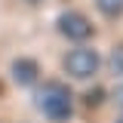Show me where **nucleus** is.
Listing matches in <instances>:
<instances>
[{
	"mask_svg": "<svg viewBox=\"0 0 123 123\" xmlns=\"http://www.w3.org/2000/svg\"><path fill=\"white\" fill-rule=\"evenodd\" d=\"M31 98L34 108L43 114V120L49 123H71L77 114V95L65 80H40L31 89Z\"/></svg>",
	"mask_w": 123,
	"mask_h": 123,
	"instance_id": "f257e3e1",
	"label": "nucleus"
},
{
	"mask_svg": "<svg viewBox=\"0 0 123 123\" xmlns=\"http://www.w3.org/2000/svg\"><path fill=\"white\" fill-rule=\"evenodd\" d=\"M102 68H105V55H102L95 46H89V43L71 46V49L62 55V74L68 77V80H77V83L95 80Z\"/></svg>",
	"mask_w": 123,
	"mask_h": 123,
	"instance_id": "f03ea898",
	"label": "nucleus"
},
{
	"mask_svg": "<svg viewBox=\"0 0 123 123\" xmlns=\"http://www.w3.org/2000/svg\"><path fill=\"white\" fill-rule=\"evenodd\" d=\"M55 34L71 46H83L95 37V22L83 9H62L55 15Z\"/></svg>",
	"mask_w": 123,
	"mask_h": 123,
	"instance_id": "7ed1b4c3",
	"label": "nucleus"
},
{
	"mask_svg": "<svg viewBox=\"0 0 123 123\" xmlns=\"http://www.w3.org/2000/svg\"><path fill=\"white\" fill-rule=\"evenodd\" d=\"M9 80H12L18 89H34L40 80H43V65L34 59V55H15L9 62Z\"/></svg>",
	"mask_w": 123,
	"mask_h": 123,
	"instance_id": "20e7f679",
	"label": "nucleus"
},
{
	"mask_svg": "<svg viewBox=\"0 0 123 123\" xmlns=\"http://www.w3.org/2000/svg\"><path fill=\"white\" fill-rule=\"evenodd\" d=\"M102 102H108V89H105V86H98V83L80 92V105H86V108H98Z\"/></svg>",
	"mask_w": 123,
	"mask_h": 123,
	"instance_id": "39448f33",
	"label": "nucleus"
},
{
	"mask_svg": "<svg viewBox=\"0 0 123 123\" xmlns=\"http://www.w3.org/2000/svg\"><path fill=\"white\" fill-rule=\"evenodd\" d=\"M95 9L108 22H117V18H123V0H95Z\"/></svg>",
	"mask_w": 123,
	"mask_h": 123,
	"instance_id": "423d86ee",
	"label": "nucleus"
},
{
	"mask_svg": "<svg viewBox=\"0 0 123 123\" xmlns=\"http://www.w3.org/2000/svg\"><path fill=\"white\" fill-rule=\"evenodd\" d=\"M108 71L114 77H123V40H117V43L111 46V52H108Z\"/></svg>",
	"mask_w": 123,
	"mask_h": 123,
	"instance_id": "0eeeda50",
	"label": "nucleus"
},
{
	"mask_svg": "<svg viewBox=\"0 0 123 123\" xmlns=\"http://www.w3.org/2000/svg\"><path fill=\"white\" fill-rule=\"evenodd\" d=\"M114 102H117V105H120V111H123V83L114 89Z\"/></svg>",
	"mask_w": 123,
	"mask_h": 123,
	"instance_id": "6e6552de",
	"label": "nucleus"
},
{
	"mask_svg": "<svg viewBox=\"0 0 123 123\" xmlns=\"http://www.w3.org/2000/svg\"><path fill=\"white\" fill-rule=\"evenodd\" d=\"M22 3H28V6H43L46 0H22Z\"/></svg>",
	"mask_w": 123,
	"mask_h": 123,
	"instance_id": "1a4fd4ad",
	"label": "nucleus"
},
{
	"mask_svg": "<svg viewBox=\"0 0 123 123\" xmlns=\"http://www.w3.org/2000/svg\"><path fill=\"white\" fill-rule=\"evenodd\" d=\"M114 123H123V111H120V114H117V117H114Z\"/></svg>",
	"mask_w": 123,
	"mask_h": 123,
	"instance_id": "9d476101",
	"label": "nucleus"
},
{
	"mask_svg": "<svg viewBox=\"0 0 123 123\" xmlns=\"http://www.w3.org/2000/svg\"><path fill=\"white\" fill-rule=\"evenodd\" d=\"M0 95H3V80H0Z\"/></svg>",
	"mask_w": 123,
	"mask_h": 123,
	"instance_id": "9b49d317",
	"label": "nucleus"
}]
</instances>
